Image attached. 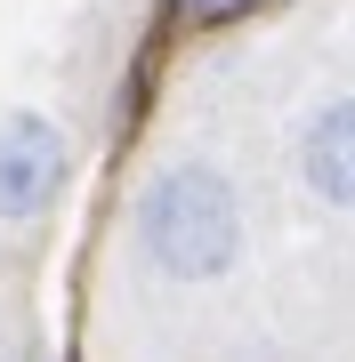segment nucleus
Instances as JSON below:
<instances>
[{
	"label": "nucleus",
	"mask_w": 355,
	"mask_h": 362,
	"mask_svg": "<svg viewBox=\"0 0 355 362\" xmlns=\"http://www.w3.org/2000/svg\"><path fill=\"white\" fill-rule=\"evenodd\" d=\"M130 242H137L145 274H162L178 290L226 282L242 266V250H250V218H242L235 177L218 161H202V153L162 161L130 202Z\"/></svg>",
	"instance_id": "1"
},
{
	"label": "nucleus",
	"mask_w": 355,
	"mask_h": 362,
	"mask_svg": "<svg viewBox=\"0 0 355 362\" xmlns=\"http://www.w3.org/2000/svg\"><path fill=\"white\" fill-rule=\"evenodd\" d=\"M65 177H73V137L49 113H0V226L49 218Z\"/></svg>",
	"instance_id": "2"
},
{
	"label": "nucleus",
	"mask_w": 355,
	"mask_h": 362,
	"mask_svg": "<svg viewBox=\"0 0 355 362\" xmlns=\"http://www.w3.org/2000/svg\"><path fill=\"white\" fill-rule=\"evenodd\" d=\"M291 161H299V185H307L323 209L355 218V89H347V97H323L315 113L299 121Z\"/></svg>",
	"instance_id": "3"
},
{
	"label": "nucleus",
	"mask_w": 355,
	"mask_h": 362,
	"mask_svg": "<svg viewBox=\"0 0 355 362\" xmlns=\"http://www.w3.org/2000/svg\"><path fill=\"white\" fill-rule=\"evenodd\" d=\"M178 8L194 16V25H226V16H250L259 0H178Z\"/></svg>",
	"instance_id": "4"
}]
</instances>
